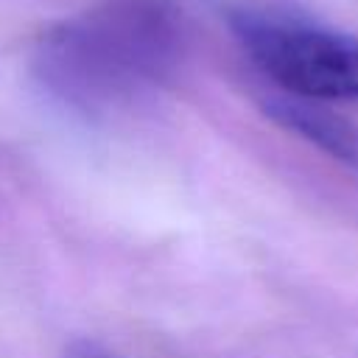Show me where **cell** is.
Masks as SVG:
<instances>
[{"label":"cell","mask_w":358,"mask_h":358,"mask_svg":"<svg viewBox=\"0 0 358 358\" xmlns=\"http://www.w3.org/2000/svg\"><path fill=\"white\" fill-rule=\"evenodd\" d=\"M64 358H120V355L95 338H73L64 347Z\"/></svg>","instance_id":"cell-4"},{"label":"cell","mask_w":358,"mask_h":358,"mask_svg":"<svg viewBox=\"0 0 358 358\" xmlns=\"http://www.w3.org/2000/svg\"><path fill=\"white\" fill-rule=\"evenodd\" d=\"M185 56V20L173 0H103L48 25L34 73L84 115L123 109L165 87Z\"/></svg>","instance_id":"cell-1"},{"label":"cell","mask_w":358,"mask_h":358,"mask_svg":"<svg viewBox=\"0 0 358 358\" xmlns=\"http://www.w3.org/2000/svg\"><path fill=\"white\" fill-rule=\"evenodd\" d=\"M229 28L285 95L308 101H358V39L305 20L249 11L229 14Z\"/></svg>","instance_id":"cell-2"},{"label":"cell","mask_w":358,"mask_h":358,"mask_svg":"<svg viewBox=\"0 0 358 358\" xmlns=\"http://www.w3.org/2000/svg\"><path fill=\"white\" fill-rule=\"evenodd\" d=\"M266 117H271L280 129L308 140L319 151L330 154L344 165L358 168V126L330 109L322 101L294 98V95H271L263 101Z\"/></svg>","instance_id":"cell-3"}]
</instances>
